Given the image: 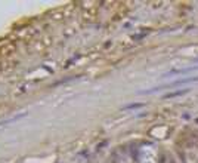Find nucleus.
<instances>
[{"mask_svg":"<svg viewBox=\"0 0 198 163\" xmlns=\"http://www.w3.org/2000/svg\"><path fill=\"white\" fill-rule=\"evenodd\" d=\"M192 62H194V64H198V58H195V59H192Z\"/></svg>","mask_w":198,"mask_h":163,"instance_id":"39448f33","label":"nucleus"},{"mask_svg":"<svg viewBox=\"0 0 198 163\" xmlns=\"http://www.w3.org/2000/svg\"><path fill=\"white\" fill-rule=\"evenodd\" d=\"M195 71H198V65H195V67H186V68H177V70H170L167 73L161 74V77L163 79H166V77H174V76L189 74V73H195Z\"/></svg>","mask_w":198,"mask_h":163,"instance_id":"f03ea898","label":"nucleus"},{"mask_svg":"<svg viewBox=\"0 0 198 163\" xmlns=\"http://www.w3.org/2000/svg\"><path fill=\"white\" fill-rule=\"evenodd\" d=\"M143 107V104H130V105H126L123 107V110H130V108H141Z\"/></svg>","mask_w":198,"mask_h":163,"instance_id":"20e7f679","label":"nucleus"},{"mask_svg":"<svg viewBox=\"0 0 198 163\" xmlns=\"http://www.w3.org/2000/svg\"><path fill=\"white\" fill-rule=\"evenodd\" d=\"M191 89H182V91H176V92H170L167 95H164L166 99H169V98H176V96H180V95H185V94H188Z\"/></svg>","mask_w":198,"mask_h":163,"instance_id":"7ed1b4c3","label":"nucleus"},{"mask_svg":"<svg viewBox=\"0 0 198 163\" xmlns=\"http://www.w3.org/2000/svg\"><path fill=\"white\" fill-rule=\"evenodd\" d=\"M192 83H198V76H194V77H186V79H177L174 82H169V83H164V85H160V86H155V88H151V89H146L141 94H154V92H158V91H163V89H173V88H182L185 85H192Z\"/></svg>","mask_w":198,"mask_h":163,"instance_id":"f257e3e1","label":"nucleus"}]
</instances>
